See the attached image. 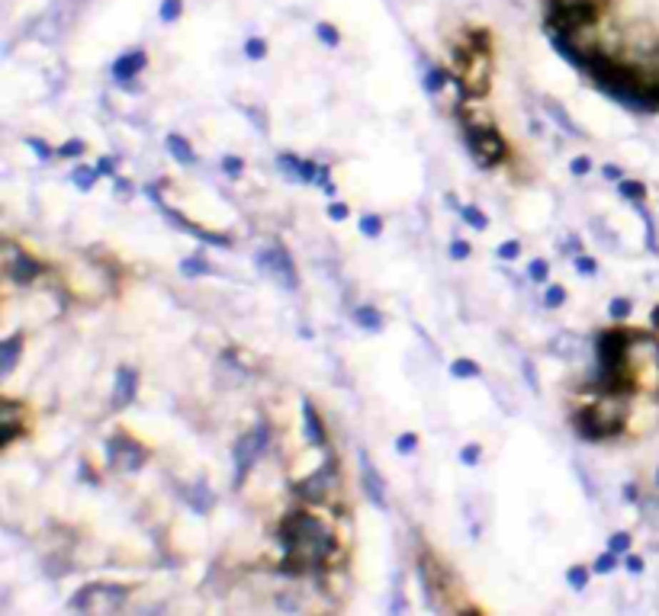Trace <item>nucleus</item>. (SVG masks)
I'll use <instances>...</instances> for the list:
<instances>
[{
  "instance_id": "obj_50",
  "label": "nucleus",
  "mask_w": 659,
  "mask_h": 616,
  "mask_svg": "<svg viewBox=\"0 0 659 616\" xmlns=\"http://www.w3.org/2000/svg\"><path fill=\"white\" fill-rule=\"evenodd\" d=\"M479 459H483V446H479V443L460 446V462H463V466H479Z\"/></svg>"
},
{
  "instance_id": "obj_55",
  "label": "nucleus",
  "mask_w": 659,
  "mask_h": 616,
  "mask_svg": "<svg viewBox=\"0 0 659 616\" xmlns=\"http://www.w3.org/2000/svg\"><path fill=\"white\" fill-rule=\"evenodd\" d=\"M97 170L104 173V177H116V158H110V154H104V158H97Z\"/></svg>"
},
{
  "instance_id": "obj_3",
  "label": "nucleus",
  "mask_w": 659,
  "mask_h": 616,
  "mask_svg": "<svg viewBox=\"0 0 659 616\" xmlns=\"http://www.w3.org/2000/svg\"><path fill=\"white\" fill-rule=\"evenodd\" d=\"M627 372H630L633 389L650 391V395L659 391V340L653 334L633 331L630 350H627Z\"/></svg>"
},
{
  "instance_id": "obj_41",
  "label": "nucleus",
  "mask_w": 659,
  "mask_h": 616,
  "mask_svg": "<svg viewBox=\"0 0 659 616\" xmlns=\"http://www.w3.org/2000/svg\"><path fill=\"white\" fill-rule=\"evenodd\" d=\"M181 16H183V0H161V6H158L161 23H177Z\"/></svg>"
},
{
  "instance_id": "obj_38",
  "label": "nucleus",
  "mask_w": 659,
  "mask_h": 616,
  "mask_svg": "<svg viewBox=\"0 0 659 616\" xmlns=\"http://www.w3.org/2000/svg\"><path fill=\"white\" fill-rule=\"evenodd\" d=\"M277 167H280V170H283L290 180H296V183H299V167H303V160H299L293 151H280V154H277Z\"/></svg>"
},
{
  "instance_id": "obj_45",
  "label": "nucleus",
  "mask_w": 659,
  "mask_h": 616,
  "mask_svg": "<svg viewBox=\"0 0 659 616\" xmlns=\"http://www.w3.org/2000/svg\"><path fill=\"white\" fill-rule=\"evenodd\" d=\"M573 267H575V273H579V276H595V273H598V260H595V257H588L585 250H579V254L573 257Z\"/></svg>"
},
{
  "instance_id": "obj_23",
  "label": "nucleus",
  "mask_w": 659,
  "mask_h": 616,
  "mask_svg": "<svg viewBox=\"0 0 659 616\" xmlns=\"http://www.w3.org/2000/svg\"><path fill=\"white\" fill-rule=\"evenodd\" d=\"M100 177H104V173L97 170V164H78L74 167V173H71V183L78 186L81 192H91L94 186H97Z\"/></svg>"
},
{
  "instance_id": "obj_52",
  "label": "nucleus",
  "mask_w": 659,
  "mask_h": 616,
  "mask_svg": "<svg viewBox=\"0 0 659 616\" xmlns=\"http://www.w3.org/2000/svg\"><path fill=\"white\" fill-rule=\"evenodd\" d=\"M325 215H328L331 222H344V218L351 215V209H348V202H341V199H331L328 209H325Z\"/></svg>"
},
{
  "instance_id": "obj_22",
  "label": "nucleus",
  "mask_w": 659,
  "mask_h": 616,
  "mask_svg": "<svg viewBox=\"0 0 659 616\" xmlns=\"http://www.w3.org/2000/svg\"><path fill=\"white\" fill-rule=\"evenodd\" d=\"M543 109H547V113L553 115V119H556V125H560V128H563V132H566V135H573V138H582V135H585V132H582L579 125H575L573 119H569V115H566V109H563V106H560V103H556V100H543Z\"/></svg>"
},
{
  "instance_id": "obj_15",
  "label": "nucleus",
  "mask_w": 659,
  "mask_h": 616,
  "mask_svg": "<svg viewBox=\"0 0 659 616\" xmlns=\"http://www.w3.org/2000/svg\"><path fill=\"white\" fill-rule=\"evenodd\" d=\"M26 433V421H23V408L14 398L0 401V449H7L14 440Z\"/></svg>"
},
{
  "instance_id": "obj_57",
  "label": "nucleus",
  "mask_w": 659,
  "mask_h": 616,
  "mask_svg": "<svg viewBox=\"0 0 659 616\" xmlns=\"http://www.w3.org/2000/svg\"><path fill=\"white\" fill-rule=\"evenodd\" d=\"M521 372H524V379H528V389L530 391L540 389V382H537V376H534V363H530V359H521Z\"/></svg>"
},
{
  "instance_id": "obj_5",
  "label": "nucleus",
  "mask_w": 659,
  "mask_h": 616,
  "mask_svg": "<svg viewBox=\"0 0 659 616\" xmlns=\"http://www.w3.org/2000/svg\"><path fill=\"white\" fill-rule=\"evenodd\" d=\"M595 16H598L595 0H553L547 10V32L575 36L582 29H592Z\"/></svg>"
},
{
  "instance_id": "obj_36",
  "label": "nucleus",
  "mask_w": 659,
  "mask_h": 616,
  "mask_svg": "<svg viewBox=\"0 0 659 616\" xmlns=\"http://www.w3.org/2000/svg\"><path fill=\"white\" fill-rule=\"evenodd\" d=\"M640 517H643L653 530H659V494H653V498H640Z\"/></svg>"
},
{
  "instance_id": "obj_64",
  "label": "nucleus",
  "mask_w": 659,
  "mask_h": 616,
  "mask_svg": "<svg viewBox=\"0 0 659 616\" xmlns=\"http://www.w3.org/2000/svg\"><path fill=\"white\" fill-rule=\"evenodd\" d=\"M656 488H659V468H656Z\"/></svg>"
},
{
  "instance_id": "obj_19",
  "label": "nucleus",
  "mask_w": 659,
  "mask_h": 616,
  "mask_svg": "<svg viewBox=\"0 0 659 616\" xmlns=\"http://www.w3.org/2000/svg\"><path fill=\"white\" fill-rule=\"evenodd\" d=\"M164 148H168V154L177 160V164H183V167H193L196 160V151H193V145H190V138L187 135H181V132H171L168 138H164Z\"/></svg>"
},
{
  "instance_id": "obj_13",
  "label": "nucleus",
  "mask_w": 659,
  "mask_h": 616,
  "mask_svg": "<svg viewBox=\"0 0 659 616\" xmlns=\"http://www.w3.org/2000/svg\"><path fill=\"white\" fill-rule=\"evenodd\" d=\"M357 462H361V488L363 494H367V500L376 507V510H386V481H383V475L376 472L373 459H370L367 449H357Z\"/></svg>"
},
{
  "instance_id": "obj_18",
  "label": "nucleus",
  "mask_w": 659,
  "mask_h": 616,
  "mask_svg": "<svg viewBox=\"0 0 659 616\" xmlns=\"http://www.w3.org/2000/svg\"><path fill=\"white\" fill-rule=\"evenodd\" d=\"M550 353H553L556 359H582L588 350L585 337L582 334H573V331H563V334H553V340H550L547 346Z\"/></svg>"
},
{
  "instance_id": "obj_12",
  "label": "nucleus",
  "mask_w": 659,
  "mask_h": 616,
  "mask_svg": "<svg viewBox=\"0 0 659 616\" xmlns=\"http://www.w3.org/2000/svg\"><path fill=\"white\" fill-rule=\"evenodd\" d=\"M4 270H7V279L16 282V286H29L33 279H39L42 273H46V267H42L39 260H36L33 254H26V250H16L14 244H4Z\"/></svg>"
},
{
  "instance_id": "obj_29",
  "label": "nucleus",
  "mask_w": 659,
  "mask_h": 616,
  "mask_svg": "<svg viewBox=\"0 0 659 616\" xmlns=\"http://www.w3.org/2000/svg\"><path fill=\"white\" fill-rule=\"evenodd\" d=\"M618 196L627 202H643L646 199V183L643 180H618Z\"/></svg>"
},
{
  "instance_id": "obj_48",
  "label": "nucleus",
  "mask_w": 659,
  "mask_h": 616,
  "mask_svg": "<svg viewBox=\"0 0 659 616\" xmlns=\"http://www.w3.org/2000/svg\"><path fill=\"white\" fill-rule=\"evenodd\" d=\"M569 173H573L575 180L588 177V173H592V158H588V154H579V158H573V160H569Z\"/></svg>"
},
{
  "instance_id": "obj_53",
  "label": "nucleus",
  "mask_w": 659,
  "mask_h": 616,
  "mask_svg": "<svg viewBox=\"0 0 659 616\" xmlns=\"http://www.w3.org/2000/svg\"><path fill=\"white\" fill-rule=\"evenodd\" d=\"M318 167L322 164H316V160H303V167H299V183H316Z\"/></svg>"
},
{
  "instance_id": "obj_1",
  "label": "nucleus",
  "mask_w": 659,
  "mask_h": 616,
  "mask_svg": "<svg viewBox=\"0 0 659 616\" xmlns=\"http://www.w3.org/2000/svg\"><path fill=\"white\" fill-rule=\"evenodd\" d=\"M280 545H283L286 571H309L325 565L335 552V533L309 510H290L280 520Z\"/></svg>"
},
{
  "instance_id": "obj_9",
  "label": "nucleus",
  "mask_w": 659,
  "mask_h": 616,
  "mask_svg": "<svg viewBox=\"0 0 659 616\" xmlns=\"http://www.w3.org/2000/svg\"><path fill=\"white\" fill-rule=\"evenodd\" d=\"M254 263H258L261 273L273 276V279H277L283 289H290V292H296V289H299L296 263H293V257H290V250H286V247H280V244L261 247L258 254H254Z\"/></svg>"
},
{
  "instance_id": "obj_28",
  "label": "nucleus",
  "mask_w": 659,
  "mask_h": 616,
  "mask_svg": "<svg viewBox=\"0 0 659 616\" xmlns=\"http://www.w3.org/2000/svg\"><path fill=\"white\" fill-rule=\"evenodd\" d=\"M630 205H633V212H637V215L643 218V228H646V250L659 257V241H656V225H653V215L646 212V205H643V202H630Z\"/></svg>"
},
{
  "instance_id": "obj_17",
  "label": "nucleus",
  "mask_w": 659,
  "mask_h": 616,
  "mask_svg": "<svg viewBox=\"0 0 659 616\" xmlns=\"http://www.w3.org/2000/svg\"><path fill=\"white\" fill-rule=\"evenodd\" d=\"M303 433L309 446H318V449L328 446V430H325L322 417H318V408L309 398H303Z\"/></svg>"
},
{
  "instance_id": "obj_49",
  "label": "nucleus",
  "mask_w": 659,
  "mask_h": 616,
  "mask_svg": "<svg viewBox=\"0 0 659 616\" xmlns=\"http://www.w3.org/2000/svg\"><path fill=\"white\" fill-rule=\"evenodd\" d=\"M245 58L248 61H261V58H267V42L264 38H248L245 42Z\"/></svg>"
},
{
  "instance_id": "obj_8",
  "label": "nucleus",
  "mask_w": 659,
  "mask_h": 616,
  "mask_svg": "<svg viewBox=\"0 0 659 616\" xmlns=\"http://www.w3.org/2000/svg\"><path fill=\"white\" fill-rule=\"evenodd\" d=\"M104 453H106V466L116 468V472H126V475L145 468V462H149V456H151L145 443H139L136 436L123 433V430H116V433L104 443Z\"/></svg>"
},
{
  "instance_id": "obj_58",
  "label": "nucleus",
  "mask_w": 659,
  "mask_h": 616,
  "mask_svg": "<svg viewBox=\"0 0 659 616\" xmlns=\"http://www.w3.org/2000/svg\"><path fill=\"white\" fill-rule=\"evenodd\" d=\"M601 177L611 180V183H618V180H624V170H620L618 164H605V167H601Z\"/></svg>"
},
{
  "instance_id": "obj_7",
  "label": "nucleus",
  "mask_w": 659,
  "mask_h": 616,
  "mask_svg": "<svg viewBox=\"0 0 659 616\" xmlns=\"http://www.w3.org/2000/svg\"><path fill=\"white\" fill-rule=\"evenodd\" d=\"M126 600H129L126 584H87L68 600V607L81 610V613H110V610L123 607Z\"/></svg>"
},
{
  "instance_id": "obj_61",
  "label": "nucleus",
  "mask_w": 659,
  "mask_h": 616,
  "mask_svg": "<svg viewBox=\"0 0 659 616\" xmlns=\"http://www.w3.org/2000/svg\"><path fill=\"white\" fill-rule=\"evenodd\" d=\"M78 478L87 481V485H97V478H94V472H91V466H87V462H81V466H78Z\"/></svg>"
},
{
  "instance_id": "obj_56",
  "label": "nucleus",
  "mask_w": 659,
  "mask_h": 616,
  "mask_svg": "<svg viewBox=\"0 0 659 616\" xmlns=\"http://www.w3.org/2000/svg\"><path fill=\"white\" fill-rule=\"evenodd\" d=\"M624 568L630 571V575H643V568H646V565H643V558H640V555H633V552H627V555H624Z\"/></svg>"
},
{
  "instance_id": "obj_62",
  "label": "nucleus",
  "mask_w": 659,
  "mask_h": 616,
  "mask_svg": "<svg viewBox=\"0 0 659 616\" xmlns=\"http://www.w3.org/2000/svg\"><path fill=\"white\" fill-rule=\"evenodd\" d=\"M563 250H569V254H579V250H582V244H579V237H575V235H569L566 237V241H563Z\"/></svg>"
},
{
  "instance_id": "obj_31",
  "label": "nucleus",
  "mask_w": 659,
  "mask_h": 616,
  "mask_svg": "<svg viewBox=\"0 0 659 616\" xmlns=\"http://www.w3.org/2000/svg\"><path fill=\"white\" fill-rule=\"evenodd\" d=\"M451 376L453 379H483V369H479L476 359L460 356V359H453L451 363Z\"/></svg>"
},
{
  "instance_id": "obj_47",
  "label": "nucleus",
  "mask_w": 659,
  "mask_h": 616,
  "mask_svg": "<svg viewBox=\"0 0 659 616\" xmlns=\"http://www.w3.org/2000/svg\"><path fill=\"white\" fill-rule=\"evenodd\" d=\"M415 449H418V433L406 430V433L396 436V453H399V456H412Z\"/></svg>"
},
{
  "instance_id": "obj_59",
  "label": "nucleus",
  "mask_w": 659,
  "mask_h": 616,
  "mask_svg": "<svg viewBox=\"0 0 659 616\" xmlns=\"http://www.w3.org/2000/svg\"><path fill=\"white\" fill-rule=\"evenodd\" d=\"M624 500L627 504H640V485L637 481H627L624 485Z\"/></svg>"
},
{
  "instance_id": "obj_21",
  "label": "nucleus",
  "mask_w": 659,
  "mask_h": 616,
  "mask_svg": "<svg viewBox=\"0 0 659 616\" xmlns=\"http://www.w3.org/2000/svg\"><path fill=\"white\" fill-rule=\"evenodd\" d=\"M20 350H23V334H10V337L0 344V376L4 379L16 369V363H20Z\"/></svg>"
},
{
  "instance_id": "obj_46",
  "label": "nucleus",
  "mask_w": 659,
  "mask_h": 616,
  "mask_svg": "<svg viewBox=\"0 0 659 616\" xmlns=\"http://www.w3.org/2000/svg\"><path fill=\"white\" fill-rule=\"evenodd\" d=\"M495 257L498 260H505V263H511V260H518L521 257V241H515V237H508V241H502L495 247Z\"/></svg>"
},
{
  "instance_id": "obj_32",
  "label": "nucleus",
  "mask_w": 659,
  "mask_h": 616,
  "mask_svg": "<svg viewBox=\"0 0 659 616\" xmlns=\"http://www.w3.org/2000/svg\"><path fill=\"white\" fill-rule=\"evenodd\" d=\"M618 565H624V555H618V552L605 549V552H598V555H595L592 571H595V575H611Z\"/></svg>"
},
{
  "instance_id": "obj_4",
  "label": "nucleus",
  "mask_w": 659,
  "mask_h": 616,
  "mask_svg": "<svg viewBox=\"0 0 659 616\" xmlns=\"http://www.w3.org/2000/svg\"><path fill=\"white\" fill-rule=\"evenodd\" d=\"M460 135H463L466 148H470L473 160H476L479 167H498L502 160H508V141L502 138V132H498L492 122H486V125L463 122Z\"/></svg>"
},
{
  "instance_id": "obj_42",
  "label": "nucleus",
  "mask_w": 659,
  "mask_h": 616,
  "mask_svg": "<svg viewBox=\"0 0 659 616\" xmlns=\"http://www.w3.org/2000/svg\"><path fill=\"white\" fill-rule=\"evenodd\" d=\"M630 543H633L630 533H627V530H618V533H611V536H608V545H605V549L618 552V555H627V552H630Z\"/></svg>"
},
{
  "instance_id": "obj_25",
  "label": "nucleus",
  "mask_w": 659,
  "mask_h": 616,
  "mask_svg": "<svg viewBox=\"0 0 659 616\" xmlns=\"http://www.w3.org/2000/svg\"><path fill=\"white\" fill-rule=\"evenodd\" d=\"M451 81H453V77L447 74L444 68H428V71H425V77H421V87H425V93H428V96H438L441 90H444Z\"/></svg>"
},
{
  "instance_id": "obj_63",
  "label": "nucleus",
  "mask_w": 659,
  "mask_h": 616,
  "mask_svg": "<svg viewBox=\"0 0 659 616\" xmlns=\"http://www.w3.org/2000/svg\"><path fill=\"white\" fill-rule=\"evenodd\" d=\"M650 327L659 331V305H653V312H650Z\"/></svg>"
},
{
  "instance_id": "obj_39",
  "label": "nucleus",
  "mask_w": 659,
  "mask_h": 616,
  "mask_svg": "<svg viewBox=\"0 0 659 616\" xmlns=\"http://www.w3.org/2000/svg\"><path fill=\"white\" fill-rule=\"evenodd\" d=\"M316 36H318V42L325 45V48H338V45H341V32L335 29V26L331 23H316Z\"/></svg>"
},
{
  "instance_id": "obj_44",
  "label": "nucleus",
  "mask_w": 659,
  "mask_h": 616,
  "mask_svg": "<svg viewBox=\"0 0 659 616\" xmlns=\"http://www.w3.org/2000/svg\"><path fill=\"white\" fill-rule=\"evenodd\" d=\"M23 145H26V148H33V151H36V158H39V160H52V154H59V148L46 145V141H42V138H36V135H26V138H23Z\"/></svg>"
},
{
  "instance_id": "obj_60",
  "label": "nucleus",
  "mask_w": 659,
  "mask_h": 616,
  "mask_svg": "<svg viewBox=\"0 0 659 616\" xmlns=\"http://www.w3.org/2000/svg\"><path fill=\"white\" fill-rule=\"evenodd\" d=\"M116 87H119V90H126V93H142V90H145V87H142V83H139V81H136V77H132V81H119V83H116Z\"/></svg>"
},
{
  "instance_id": "obj_43",
  "label": "nucleus",
  "mask_w": 659,
  "mask_h": 616,
  "mask_svg": "<svg viewBox=\"0 0 659 616\" xmlns=\"http://www.w3.org/2000/svg\"><path fill=\"white\" fill-rule=\"evenodd\" d=\"M219 167H222V173H226V177H232V180H238L241 173H245V160H241L238 154H222Z\"/></svg>"
},
{
  "instance_id": "obj_10",
  "label": "nucleus",
  "mask_w": 659,
  "mask_h": 616,
  "mask_svg": "<svg viewBox=\"0 0 659 616\" xmlns=\"http://www.w3.org/2000/svg\"><path fill=\"white\" fill-rule=\"evenodd\" d=\"M335 485H338V459L335 456H325L322 466H318L312 475H306L303 481H296L293 491H296V498L306 500V504H322V500H328V494L335 491Z\"/></svg>"
},
{
  "instance_id": "obj_30",
  "label": "nucleus",
  "mask_w": 659,
  "mask_h": 616,
  "mask_svg": "<svg viewBox=\"0 0 659 616\" xmlns=\"http://www.w3.org/2000/svg\"><path fill=\"white\" fill-rule=\"evenodd\" d=\"M457 212H460V218H463V222L470 225V228H476V231H486V228H489V215H486V212L479 209V205L463 202Z\"/></svg>"
},
{
  "instance_id": "obj_35",
  "label": "nucleus",
  "mask_w": 659,
  "mask_h": 616,
  "mask_svg": "<svg viewBox=\"0 0 659 616\" xmlns=\"http://www.w3.org/2000/svg\"><path fill=\"white\" fill-rule=\"evenodd\" d=\"M181 273L183 276H206V273H213V263L209 260H203V257H187V260H181Z\"/></svg>"
},
{
  "instance_id": "obj_37",
  "label": "nucleus",
  "mask_w": 659,
  "mask_h": 616,
  "mask_svg": "<svg viewBox=\"0 0 659 616\" xmlns=\"http://www.w3.org/2000/svg\"><path fill=\"white\" fill-rule=\"evenodd\" d=\"M528 279L537 282V286H540V282H550V260L547 257H534V260L528 263Z\"/></svg>"
},
{
  "instance_id": "obj_11",
  "label": "nucleus",
  "mask_w": 659,
  "mask_h": 616,
  "mask_svg": "<svg viewBox=\"0 0 659 616\" xmlns=\"http://www.w3.org/2000/svg\"><path fill=\"white\" fill-rule=\"evenodd\" d=\"M145 196H149L151 202H155L158 209H161L164 215H168L171 222L177 225V228H183V231H187V235H193L196 241L216 244V247H232V237H228V235H216V231H206V228H200V225H193V222H190V218H183L181 212H174V209H171V205H164V199H161V186H158V183H149V186H145Z\"/></svg>"
},
{
  "instance_id": "obj_16",
  "label": "nucleus",
  "mask_w": 659,
  "mask_h": 616,
  "mask_svg": "<svg viewBox=\"0 0 659 616\" xmlns=\"http://www.w3.org/2000/svg\"><path fill=\"white\" fill-rule=\"evenodd\" d=\"M145 68H149V51H145L142 45H136V48H126L123 55L113 58V64H110L113 83H119V81H132V77H139Z\"/></svg>"
},
{
  "instance_id": "obj_26",
  "label": "nucleus",
  "mask_w": 659,
  "mask_h": 616,
  "mask_svg": "<svg viewBox=\"0 0 659 616\" xmlns=\"http://www.w3.org/2000/svg\"><path fill=\"white\" fill-rule=\"evenodd\" d=\"M592 565H569L566 568V584L575 590V594H582V590L588 587V581H592Z\"/></svg>"
},
{
  "instance_id": "obj_20",
  "label": "nucleus",
  "mask_w": 659,
  "mask_h": 616,
  "mask_svg": "<svg viewBox=\"0 0 659 616\" xmlns=\"http://www.w3.org/2000/svg\"><path fill=\"white\" fill-rule=\"evenodd\" d=\"M183 500L190 504V510H193V513H209V510H213V504H216V498H213V491H209L206 478H196L193 485L183 491Z\"/></svg>"
},
{
  "instance_id": "obj_24",
  "label": "nucleus",
  "mask_w": 659,
  "mask_h": 616,
  "mask_svg": "<svg viewBox=\"0 0 659 616\" xmlns=\"http://www.w3.org/2000/svg\"><path fill=\"white\" fill-rule=\"evenodd\" d=\"M354 321L363 327V331H370V334L383 331V314H380V308H376V305H357L354 308Z\"/></svg>"
},
{
  "instance_id": "obj_33",
  "label": "nucleus",
  "mask_w": 659,
  "mask_h": 616,
  "mask_svg": "<svg viewBox=\"0 0 659 616\" xmlns=\"http://www.w3.org/2000/svg\"><path fill=\"white\" fill-rule=\"evenodd\" d=\"M357 231H361L363 237H380L383 235V215H376V212H363L361 218H357Z\"/></svg>"
},
{
  "instance_id": "obj_54",
  "label": "nucleus",
  "mask_w": 659,
  "mask_h": 616,
  "mask_svg": "<svg viewBox=\"0 0 659 616\" xmlns=\"http://www.w3.org/2000/svg\"><path fill=\"white\" fill-rule=\"evenodd\" d=\"M113 192H116V199H132V183L123 177V173L113 177Z\"/></svg>"
},
{
  "instance_id": "obj_6",
  "label": "nucleus",
  "mask_w": 659,
  "mask_h": 616,
  "mask_svg": "<svg viewBox=\"0 0 659 616\" xmlns=\"http://www.w3.org/2000/svg\"><path fill=\"white\" fill-rule=\"evenodd\" d=\"M267 443H271V427H267V421H258L251 430H245V433L238 436V440L232 443V466H235V485H245L248 472L254 468V462L264 456Z\"/></svg>"
},
{
  "instance_id": "obj_2",
  "label": "nucleus",
  "mask_w": 659,
  "mask_h": 616,
  "mask_svg": "<svg viewBox=\"0 0 659 616\" xmlns=\"http://www.w3.org/2000/svg\"><path fill=\"white\" fill-rule=\"evenodd\" d=\"M627 395H601L595 404L588 408H575L573 414V427L579 433V440L585 443H601L608 436L620 433L627 427V417H630V408L624 401Z\"/></svg>"
},
{
  "instance_id": "obj_27",
  "label": "nucleus",
  "mask_w": 659,
  "mask_h": 616,
  "mask_svg": "<svg viewBox=\"0 0 659 616\" xmlns=\"http://www.w3.org/2000/svg\"><path fill=\"white\" fill-rule=\"evenodd\" d=\"M566 286H560V282H547V289H543V295H540V305L547 308V312H556V308H563L566 305Z\"/></svg>"
},
{
  "instance_id": "obj_51",
  "label": "nucleus",
  "mask_w": 659,
  "mask_h": 616,
  "mask_svg": "<svg viewBox=\"0 0 659 616\" xmlns=\"http://www.w3.org/2000/svg\"><path fill=\"white\" fill-rule=\"evenodd\" d=\"M447 254H451V260H466V257L473 254L470 241H460V237H453L451 244H447Z\"/></svg>"
},
{
  "instance_id": "obj_34",
  "label": "nucleus",
  "mask_w": 659,
  "mask_h": 616,
  "mask_svg": "<svg viewBox=\"0 0 659 616\" xmlns=\"http://www.w3.org/2000/svg\"><path fill=\"white\" fill-rule=\"evenodd\" d=\"M633 312V302L627 299V295H614L611 302H608V318L614 321V324H620V321H627Z\"/></svg>"
},
{
  "instance_id": "obj_14",
  "label": "nucleus",
  "mask_w": 659,
  "mask_h": 616,
  "mask_svg": "<svg viewBox=\"0 0 659 616\" xmlns=\"http://www.w3.org/2000/svg\"><path fill=\"white\" fill-rule=\"evenodd\" d=\"M139 395V369L136 366H119L116 369V379H113V398H110V408L116 411H126Z\"/></svg>"
},
{
  "instance_id": "obj_40",
  "label": "nucleus",
  "mask_w": 659,
  "mask_h": 616,
  "mask_svg": "<svg viewBox=\"0 0 659 616\" xmlns=\"http://www.w3.org/2000/svg\"><path fill=\"white\" fill-rule=\"evenodd\" d=\"M84 151H87V141L84 138H68V141H61V145H59V154H55V158L78 160Z\"/></svg>"
}]
</instances>
